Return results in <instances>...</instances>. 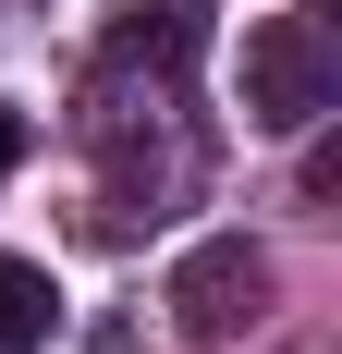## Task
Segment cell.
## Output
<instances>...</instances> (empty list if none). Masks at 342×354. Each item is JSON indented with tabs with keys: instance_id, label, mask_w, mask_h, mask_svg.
<instances>
[{
	"instance_id": "cell-2",
	"label": "cell",
	"mask_w": 342,
	"mask_h": 354,
	"mask_svg": "<svg viewBox=\"0 0 342 354\" xmlns=\"http://www.w3.org/2000/svg\"><path fill=\"white\" fill-rule=\"evenodd\" d=\"M269 245H244V232H208V245H183V269H171V330L183 342H244V330L269 318Z\"/></svg>"
},
{
	"instance_id": "cell-5",
	"label": "cell",
	"mask_w": 342,
	"mask_h": 354,
	"mask_svg": "<svg viewBox=\"0 0 342 354\" xmlns=\"http://www.w3.org/2000/svg\"><path fill=\"white\" fill-rule=\"evenodd\" d=\"M12 159H25V110L0 98V171H12Z\"/></svg>"
},
{
	"instance_id": "cell-1",
	"label": "cell",
	"mask_w": 342,
	"mask_h": 354,
	"mask_svg": "<svg viewBox=\"0 0 342 354\" xmlns=\"http://www.w3.org/2000/svg\"><path fill=\"white\" fill-rule=\"evenodd\" d=\"M342 110V49L318 12H269V25H244V122L257 135H306Z\"/></svg>"
},
{
	"instance_id": "cell-3",
	"label": "cell",
	"mask_w": 342,
	"mask_h": 354,
	"mask_svg": "<svg viewBox=\"0 0 342 354\" xmlns=\"http://www.w3.org/2000/svg\"><path fill=\"white\" fill-rule=\"evenodd\" d=\"M196 49H208V0H110V62L123 73H196Z\"/></svg>"
},
{
	"instance_id": "cell-4",
	"label": "cell",
	"mask_w": 342,
	"mask_h": 354,
	"mask_svg": "<svg viewBox=\"0 0 342 354\" xmlns=\"http://www.w3.org/2000/svg\"><path fill=\"white\" fill-rule=\"evenodd\" d=\"M49 330H62V293H49V269L0 257V354H37Z\"/></svg>"
},
{
	"instance_id": "cell-6",
	"label": "cell",
	"mask_w": 342,
	"mask_h": 354,
	"mask_svg": "<svg viewBox=\"0 0 342 354\" xmlns=\"http://www.w3.org/2000/svg\"><path fill=\"white\" fill-rule=\"evenodd\" d=\"M306 12H330V0H306Z\"/></svg>"
}]
</instances>
